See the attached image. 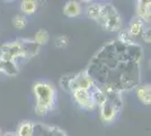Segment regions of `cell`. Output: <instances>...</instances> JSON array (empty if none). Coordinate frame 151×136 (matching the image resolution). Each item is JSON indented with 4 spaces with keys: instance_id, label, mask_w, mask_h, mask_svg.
<instances>
[{
    "instance_id": "cell-1",
    "label": "cell",
    "mask_w": 151,
    "mask_h": 136,
    "mask_svg": "<svg viewBox=\"0 0 151 136\" xmlns=\"http://www.w3.org/2000/svg\"><path fill=\"white\" fill-rule=\"evenodd\" d=\"M143 49L138 42H106L90 59L85 71L96 86L123 94L135 90L141 81Z\"/></svg>"
},
{
    "instance_id": "cell-2",
    "label": "cell",
    "mask_w": 151,
    "mask_h": 136,
    "mask_svg": "<svg viewBox=\"0 0 151 136\" xmlns=\"http://www.w3.org/2000/svg\"><path fill=\"white\" fill-rule=\"evenodd\" d=\"M33 93L35 95L34 111L37 116L44 117L52 111L57 103V89L49 82L38 81L33 85Z\"/></svg>"
},
{
    "instance_id": "cell-3",
    "label": "cell",
    "mask_w": 151,
    "mask_h": 136,
    "mask_svg": "<svg viewBox=\"0 0 151 136\" xmlns=\"http://www.w3.org/2000/svg\"><path fill=\"white\" fill-rule=\"evenodd\" d=\"M106 94L105 102L99 105V116L103 123L111 124L116 120V118L121 113L123 107V97L122 94L113 90L101 89Z\"/></svg>"
},
{
    "instance_id": "cell-4",
    "label": "cell",
    "mask_w": 151,
    "mask_h": 136,
    "mask_svg": "<svg viewBox=\"0 0 151 136\" xmlns=\"http://www.w3.org/2000/svg\"><path fill=\"white\" fill-rule=\"evenodd\" d=\"M60 86L65 92L72 93L78 90L90 91L95 86V83L88 73L83 69L72 76H62L60 78Z\"/></svg>"
},
{
    "instance_id": "cell-5",
    "label": "cell",
    "mask_w": 151,
    "mask_h": 136,
    "mask_svg": "<svg viewBox=\"0 0 151 136\" xmlns=\"http://www.w3.org/2000/svg\"><path fill=\"white\" fill-rule=\"evenodd\" d=\"M96 22L107 32H120L122 27V18L112 4L101 5V15Z\"/></svg>"
},
{
    "instance_id": "cell-6",
    "label": "cell",
    "mask_w": 151,
    "mask_h": 136,
    "mask_svg": "<svg viewBox=\"0 0 151 136\" xmlns=\"http://www.w3.org/2000/svg\"><path fill=\"white\" fill-rule=\"evenodd\" d=\"M0 58L8 61H16L23 58V52L18 40L13 42H7L0 47Z\"/></svg>"
},
{
    "instance_id": "cell-7",
    "label": "cell",
    "mask_w": 151,
    "mask_h": 136,
    "mask_svg": "<svg viewBox=\"0 0 151 136\" xmlns=\"http://www.w3.org/2000/svg\"><path fill=\"white\" fill-rule=\"evenodd\" d=\"M71 97L73 99L75 103L83 110L93 111L96 109V104L91 97L90 91L78 90L71 93Z\"/></svg>"
},
{
    "instance_id": "cell-8",
    "label": "cell",
    "mask_w": 151,
    "mask_h": 136,
    "mask_svg": "<svg viewBox=\"0 0 151 136\" xmlns=\"http://www.w3.org/2000/svg\"><path fill=\"white\" fill-rule=\"evenodd\" d=\"M32 136H68V134L58 126H51L42 123H34Z\"/></svg>"
},
{
    "instance_id": "cell-9",
    "label": "cell",
    "mask_w": 151,
    "mask_h": 136,
    "mask_svg": "<svg viewBox=\"0 0 151 136\" xmlns=\"http://www.w3.org/2000/svg\"><path fill=\"white\" fill-rule=\"evenodd\" d=\"M22 48L23 52V58L29 59L33 57H36L41 52V45H38L33 39H26V38H20L17 39Z\"/></svg>"
},
{
    "instance_id": "cell-10",
    "label": "cell",
    "mask_w": 151,
    "mask_h": 136,
    "mask_svg": "<svg viewBox=\"0 0 151 136\" xmlns=\"http://www.w3.org/2000/svg\"><path fill=\"white\" fill-rule=\"evenodd\" d=\"M139 18L145 22L147 24L150 23L151 17V2L150 0H139L137 1V15Z\"/></svg>"
},
{
    "instance_id": "cell-11",
    "label": "cell",
    "mask_w": 151,
    "mask_h": 136,
    "mask_svg": "<svg viewBox=\"0 0 151 136\" xmlns=\"http://www.w3.org/2000/svg\"><path fill=\"white\" fill-rule=\"evenodd\" d=\"M0 74L7 76H16L19 74V67L16 61H8L0 58Z\"/></svg>"
},
{
    "instance_id": "cell-12",
    "label": "cell",
    "mask_w": 151,
    "mask_h": 136,
    "mask_svg": "<svg viewBox=\"0 0 151 136\" xmlns=\"http://www.w3.org/2000/svg\"><path fill=\"white\" fill-rule=\"evenodd\" d=\"M148 24L145 22H143L141 18H139L138 16H134L132 20H131V22H130V25H129L127 31L131 34V36L134 39V38H137L139 35H141V33H142V31L145 30V27Z\"/></svg>"
},
{
    "instance_id": "cell-13",
    "label": "cell",
    "mask_w": 151,
    "mask_h": 136,
    "mask_svg": "<svg viewBox=\"0 0 151 136\" xmlns=\"http://www.w3.org/2000/svg\"><path fill=\"white\" fill-rule=\"evenodd\" d=\"M137 91V97L145 105L151 104V86L149 84L139 85L135 89Z\"/></svg>"
},
{
    "instance_id": "cell-14",
    "label": "cell",
    "mask_w": 151,
    "mask_h": 136,
    "mask_svg": "<svg viewBox=\"0 0 151 136\" xmlns=\"http://www.w3.org/2000/svg\"><path fill=\"white\" fill-rule=\"evenodd\" d=\"M82 9H81V5L80 2L78 1H68L64 7H63V14L67 16V17H77L81 14Z\"/></svg>"
},
{
    "instance_id": "cell-15",
    "label": "cell",
    "mask_w": 151,
    "mask_h": 136,
    "mask_svg": "<svg viewBox=\"0 0 151 136\" xmlns=\"http://www.w3.org/2000/svg\"><path fill=\"white\" fill-rule=\"evenodd\" d=\"M33 128H34V123L32 121H23L18 125L16 135L17 136H32L33 134Z\"/></svg>"
},
{
    "instance_id": "cell-16",
    "label": "cell",
    "mask_w": 151,
    "mask_h": 136,
    "mask_svg": "<svg viewBox=\"0 0 151 136\" xmlns=\"http://www.w3.org/2000/svg\"><path fill=\"white\" fill-rule=\"evenodd\" d=\"M101 4L91 2V4L87 7V9H86V15H87L88 18L96 22V20H98L99 15H101Z\"/></svg>"
},
{
    "instance_id": "cell-17",
    "label": "cell",
    "mask_w": 151,
    "mask_h": 136,
    "mask_svg": "<svg viewBox=\"0 0 151 136\" xmlns=\"http://www.w3.org/2000/svg\"><path fill=\"white\" fill-rule=\"evenodd\" d=\"M37 1L34 0H24L20 4V9L25 15H32L37 10Z\"/></svg>"
},
{
    "instance_id": "cell-18",
    "label": "cell",
    "mask_w": 151,
    "mask_h": 136,
    "mask_svg": "<svg viewBox=\"0 0 151 136\" xmlns=\"http://www.w3.org/2000/svg\"><path fill=\"white\" fill-rule=\"evenodd\" d=\"M34 41L37 43L38 45H44L47 43V41H49V32L44 30V28H41V30H38L36 34H35V36H34Z\"/></svg>"
},
{
    "instance_id": "cell-19",
    "label": "cell",
    "mask_w": 151,
    "mask_h": 136,
    "mask_svg": "<svg viewBox=\"0 0 151 136\" xmlns=\"http://www.w3.org/2000/svg\"><path fill=\"white\" fill-rule=\"evenodd\" d=\"M13 25H14V27H16L17 30H23V28H25L26 25H27V20H26L25 15H22V14L16 15L13 18Z\"/></svg>"
},
{
    "instance_id": "cell-20",
    "label": "cell",
    "mask_w": 151,
    "mask_h": 136,
    "mask_svg": "<svg viewBox=\"0 0 151 136\" xmlns=\"http://www.w3.org/2000/svg\"><path fill=\"white\" fill-rule=\"evenodd\" d=\"M116 40H119V41L122 42V43H130V42L134 41V39L131 36V34L129 33L127 30L120 31V32H119V35H117V39Z\"/></svg>"
},
{
    "instance_id": "cell-21",
    "label": "cell",
    "mask_w": 151,
    "mask_h": 136,
    "mask_svg": "<svg viewBox=\"0 0 151 136\" xmlns=\"http://www.w3.org/2000/svg\"><path fill=\"white\" fill-rule=\"evenodd\" d=\"M69 43V38L67 35H59L55 38L54 40V44L57 48H60V49H64Z\"/></svg>"
},
{
    "instance_id": "cell-22",
    "label": "cell",
    "mask_w": 151,
    "mask_h": 136,
    "mask_svg": "<svg viewBox=\"0 0 151 136\" xmlns=\"http://www.w3.org/2000/svg\"><path fill=\"white\" fill-rule=\"evenodd\" d=\"M141 38H142V40L145 41V43H150V41H151L150 25H147L145 27V30H143V31H142V33H141Z\"/></svg>"
},
{
    "instance_id": "cell-23",
    "label": "cell",
    "mask_w": 151,
    "mask_h": 136,
    "mask_svg": "<svg viewBox=\"0 0 151 136\" xmlns=\"http://www.w3.org/2000/svg\"><path fill=\"white\" fill-rule=\"evenodd\" d=\"M2 136H17V135H16V133H14V132H7L5 134H2Z\"/></svg>"
},
{
    "instance_id": "cell-24",
    "label": "cell",
    "mask_w": 151,
    "mask_h": 136,
    "mask_svg": "<svg viewBox=\"0 0 151 136\" xmlns=\"http://www.w3.org/2000/svg\"><path fill=\"white\" fill-rule=\"evenodd\" d=\"M0 136H2V130H1V128H0Z\"/></svg>"
}]
</instances>
